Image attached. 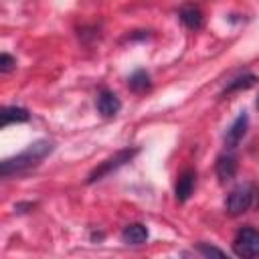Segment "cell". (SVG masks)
Wrapping results in <instances>:
<instances>
[{"mask_svg": "<svg viewBox=\"0 0 259 259\" xmlns=\"http://www.w3.org/2000/svg\"><path fill=\"white\" fill-rule=\"evenodd\" d=\"M253 196H255V190H253L251 184H247V182L245 184H239V186H235L229 192V196L225 200V210L229 214H241V212H245V210L251 208Z\"/></svg>", "mask_w": 259, "mask_h": 259, "instance_id": "cell-3", "label": "cell"}, {"mask_svg": "<svg viewBox=\"0 0 259 259\" xmlns=\"http://www.w3.org/2000/svg\"><path fill=\"white\" fill-rule=\"evenodd\" d=\"M198 251L202 253V255H219V257H223L225 255V251H221V249H217V247H210V245H198Z\"/></svg>", "mask_w": 259, "mask_h": 259, "instance_id": "cell-15", "label": "cell"}, {"mask_svg": "<svg viewBox=\"0 0 259 259\" xmlns=\"http://www.w3.org/2000/svg\"><path fill=\"white\" fill-rule=\"evenodd\" d=\"M55 150L53 142L49 140H36L32 142L26 150H22L20 154L12 156V158H6L2 164H0V174L2 178H10V176H18L22 172H28L32 168H36L51 152Z\"/></svg>", "mask_w": 259, "mask_h": 259, "instance_id": "cell-1", "label": "cell"}, {"mask_svg": "<svg viewBox=\"0 0 259 259\" xmlns=\"http://www.w3.org/2000/svg\"><path fill=\"white\" fill-rule=\"evenodd\" d=\"M194 182H196V172L194 170H186V172H182L178 176L176 188H174V194H176V200L178 202H186L188 200V196L194 190Z\"/></svg>", "mask_w": 259, "mask_h": 259, "instance_id": "cell-7", "label": "cell"}, {"mask_svg": "<svg viewBox=\"0 0 259 259\" xmlns=\"http://www.w3.org/2000/svg\"><path fill=\"white\" fill-rule=\"evenodd\" d=\"M14 65H16V61L8 53H2V57H0V71L2 73H10L14 69Z\"/></svg>", "mask_w": 259, "mask_h": 259, "instance_id": "cell-14", "label": "cell"}, {"mask_svg": "<svg viewBox=\"0 0 259 259\" xmlns=\"http://www.w3.org/2000/svg\"><path fill=\"white\" fill-rule=\"evenodd\" d=\"M130 89L132 91H136V93H140V91H146L148 87H150V75L146 73V71H136L132 77H130Z\"/></svg>", "mask_w": 259, "mask_h": 259, "instance_id": "cell-13", "label": "cell"}, {"mask_svg": "<svg viewBox=\"0 0 259 259\" xmlns=\"http://www.w3.org/2000/svg\"><path fill=\"white\" fill-rule=\"evenodd\" d=\"M233 251L237 257H249V259L259 257V231L251 227L241 229L233 241Z\"/></svg>", "mask_w": 259, "mask_h": 259, "instance_id": "cell-4", "label": "cell"}, {"mask_svg": "<svg viewBox=\"0 0 259 259\" xmlns=\"http://www.w3.org/2000/svg\"><path fill=\"white\" fill-rule=\"evenodd\" d=\"M178 18L190 30H198L202 26V12L196 6H182L178 12Z\"/></svg>", "mask_w": 259, "mask_h": 259, "instance_id": "cell-10", "label": "cell"}, {"mask_svg": "<svg viewBox=\"0 0 259 259\" xmlns=\"http://www.w3.org/2000/svg\"><path fill=\"white\" fill-rule=\"evenodd\" d=\"M257 107H259V97H257Z\"/></svg>", "mask_w": 259, "mask_h": 259, "instance_id": "cell-16", "label": "cell"}, {"mask_svg": "<svg viewBox=\"0 0 259 259\" xmlns=\"http://www.w3.org/2000/svg\"><path fill=\"white\" fill-rule=\"evenodd\" d=\"M255 83H257V75L245 73V75L235 77V79L225 87V93H231V91H237V89H247V87H251V85H255Z\"/></svg>", "mask_w": 259, "mask_h": 259, "instance_id": "cell-12", "label": "cell"}, {"mask_svg": "<svg viewBox=\"0 0 259 259\" xmlns=\"http://www.w3.org/2000/svg\"><path fill=\"white\" fill-rule=\"evenodd\" d=\"M95 105H97V111H99L103 117H113V115H117L119 109H121L119 97H117L113 91H109V89H101V91H99Z\"/></svg>", "mask_w": 259, "mask_h": 259, "instance_id": "cell-6", "label": "cell"}, {"mask_svg": "<svg viewBox=\"0 0 259 259\" xmlns=\"http://www.w3.org/2000/svg\"><path fill=\"white\" fill-rule=\"evenodd\" d=\"M136 154H138V148H125V150H119V152H115L111 158L103 160V162H101L97 168H93V170H91V174L87 176V182L91 184V182H95V180H101L103 176H107V174L115 172L117 168H121V166H125L127 162H132Z\"/></svg>", "mask_w": 259, "mask_h": 259, "instance_id": "cell-2", "label": "cell"}, {"mask_svg": "<svg viewBox=\"0 0 259 259\" xmlns=\"http://www.w3.org/2000/svg\"><path fill=\"white\" fill-rule=\"evenodd\" d=\"M30 113L24 109V107H18V105H6L2 109V127H8L10 123H22V121H28Z\"/></svg>", "mask_w": 259, "mask_h": 259, "instance_id": "cell-11", "label": "cell"}, {"mask_svg": "<svg viewBox=\"0 0 259 259\" xmlns=\"http://www.w3.org/2000/svg\"><path fill=\"white\" fill-rule=\"evenodd\" d=\"M148 239V229L142 223H130L121 231V241L125 245H142Z\"/></svg>", "mask_w": 259, "mask_h": 259, "instance_id": "cell-8", "label": "cell"}, {"mask_svg": "<svg viewBox=\"0 0 259 259\" xmlns=\"http://www.w3.org/2000/svg\"><path fill=\"white\" fill-rule=\"evenodd\" d=\"M237 174V158L233 154H221L217 158V176L221 182L231 180Z\"/></svg>", "mask_w": 259, "mask_h": 259, "instance_id": "cell-9", "label": "cell"}, {"mask_svg": "<svg viewBox=\"0 0 259 259\" xmlns=\"http://www.w3.org/2000/svg\"><path fill=\"white\" fill-rule=\"evenodd\" d=\"M247 125H249V115L245 113V111H241L239 115H237V119L229 125V130L225 132V146L227 148H237L239 146V142L245 138V134H247Z\"/></svg>", "mask_w": 259, "mask_h": 259, "instance_id": "cell-5", "label": "cell"}]
</instances>
